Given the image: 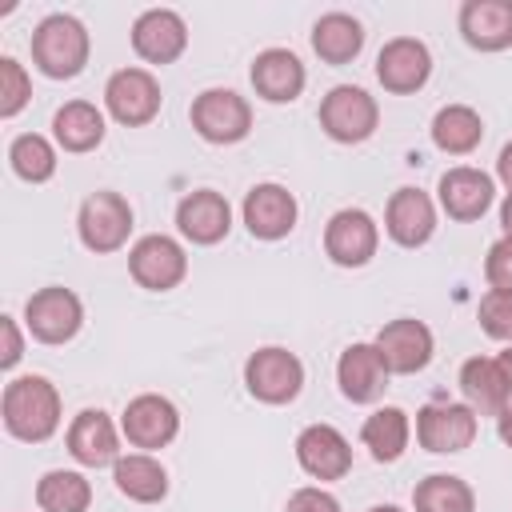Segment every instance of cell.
Returning a JSON list of instances; mask_svg holds the SVG:
<instances>
[{"label":"cell","mask_w":512,"mask_h":512,"mask_svg":"<svg viewBox=\"0 0 512 512\" xmlns=\"http://www.w3.org/2000/svg\"><path fill=\"white\" fill-rule=\"evenodd\" d=\"M4 428L24 444H44L60 428V392L48 376H16L0 396Z\"/></svg>","instance_id":"cell-1"},{"label":"cell","mask_w":512,"mask_h":512,"mask_svg":"<svg viewBox=\"0 0 512 512\" xmlns=\"http://www.w3.org/2000/svg\"><path fill=\"white\" fill-rule=\"evenodd\" d=\"M88 28L68 16V12H52L36 24L32 32V64L48 76V80H72L84 72L88 64Z\"/></svg>","instance_id":"cell-2"},{"label":"cell","mask_w":512,"mask_h":512,"mask_svg":"<svg viewBox=\"0 0 512 512\" xmlns=\"http://www.w3.org/2000/svg\"><path fill=\"white\" fill-rule=\"evenodd\" d=\"M188 120L196 128L200 140L208 144H236L252 132V104L232 92V88H204L192 108H188Z\"/></svg>","instance_id":"cell-3"},{"label":"cell","mask_w":512,"mask_h":512,"mask_svg":"<svg viewBox=\"0 0 512 512\" xmlns=\"http://www.w3.org/2000/svg\"><path fill=\"white\" fill-rule=\"evenodd\" d=\"M244 384L260 404H292L304 388V364L288 348H256L244 364Z\"/></svg>","instance_id":"cell-4"},{"label":"cell","mask_w":512,"mask_h":512,"mask_svg":"<svg viewBox=\"0 0 512 512\" xmlns=\"http://www.w3.org/2000/svg\"><path fill=\"white\" fill-rule=\"evenodd\" d=\"M80 324H84V304L72 288L48 284V288L32 292L24 304V328L40 344H68L80 332Z\"/></svg>","instance_id":"cell-5"},{"label":"cell","mask_w":512,"mask_h":512,"mask_svg":"<svg viewBox=\"0 0 512 512\" xmlns=\"http://www.w3.org/2000/svg\"><path fill=\"white\" fill-rule=\"evenodd\" d=\"M320 128L336 140V144H360V140H368L372 132H376V124H380V108H376V100L364 92V88H356V84H336L324 100H320Z\"/></svg>","instance_id":"cell-6"},{"label":"cell","mask_w":512,"mask_h":512,"mask_svg":"<svg viewBox=\"0 0 512 512\" xmlns=\"http://www.w3.org/2000/svg\"><path fill=\"white\" fill-rule=\"evenodd\" d=\"M76 232H80V244L88 252H116L128 244V232H132V204L120 196V192H92L84 204H80V216H76Z\"/></svg>","instance_id":"cell-7"},{"label":"cell","mask_w":512,"mask_h":512,"mask_svg":"<svg viewBox=\"0 0 512 512\" xmlns=\"http://www.w3.org/2000/svg\"><path fill=\"white\" fill-rule=\"evenodd\" d=\"M128 272L140 288L148 292H168L176 288L184 276H188V256L180 248V240L164 236V232H152V236H140L128 252Z\"/></svg>","instance_id":"cell-8"},{"label":"cell","mask_w":512,"mask_h":512,"mask_svg":"<svg viewBox=\"0 0 512 512\" xmlns=\"http://www.w3.org/2000/svg\"><path fill=\"white\" fill-rule=\"evenodd\" d=\"M160 100H164L160 84H156V76L148 68H120L104 84V104H108L112 120L124 124V128L148 124L160 112Z\"/></svg>","instance_id":"cell-9"},{"label":"cell","mask_w":512,"mask_h":512,"mask_svg":"<svg viewBox=\"0 0 512 512\" xmlns=\"http://www.w3.org/2000/svg\"><path fill=\"white\" fill-rule=\"evenodd\" d=\"M380 244V228L364 208H340L328 224H324V252L332 264L340 268H360L376 256Z\"/></svg>","instance_id":"cell-10"},{"label":"cell","mask_w":512,"mask_h":512,"mask_svg":"<svg viewBox=\"0 0 512 512\" xmlns=\"http://www.w3.org/2000/svg\"><path fill=\"white\" fill-rule=\"evenodd\" d=\"M476 428H480V420H476V412L468 404L444 400V404H424L416 412V440H420V448L440 452V456L444 452H464L476 440Z\"/></svg>","instance_id":"cell-11"},{"label":"cell","mask_w":512,"mask_h":512,"mask_svg":"<svg viewBox=\"0 0 512 512\" xmlns=\"http://www.w3.org/2000/svg\"><path fill=\"white\" fill-rule=\"evenodd\" d=\"M376 352L388 368V376H412L420 368H428L432 360V332L424 320H412V316H400V320H388L380 332H376Z\"/></svg>","instance_id":"cell-12"},{"label":"cell","mask_w":512,"mask_h":512,"mask_svg":"<svg viewBox=\"0 0 512 512\" xmlns=\"http://www.w3.org/2000/svg\"><path fill=\"white\" fill-rule=\"evenodd\" d=\"M120 432L128 436L132 448L152 452V448H164V444L176 440V432H180V412H176V404H172L168 396L144 392V396L128 400V408H124V416H120Z\"/></svg>","instance_id":"cell-13"},{"label":"cell","mask_w":512,"mask_h":512,"mask_svg":"<svg viewBox=\"0 0 512 512\" xmlns=\"http://www.w3.org/2000/svg\"><path fill=\"white\" fill-rule=\"evenodd\" d=\"M428 76H432V52L416 36H396L376 56V80L384 84V92L408 96V92L424 88Z\"/></svg>","instance_id":"cell-14"},{"label":"cell","mask_w":512,"mask_h":512,"mask_svg":"<svg viewBox=\"0 0 512 512\" xmlns=\"http://www.w3.org/2000/svg\"><path fill=\"white\" fill-rule=\"evenodd\" d=\"M132 48L148 64H172L188 48V24L172 8H148L132 24Z\"/></svg>","instance_id":"cell-15"},{"label":"cell","mask_w":512,"mask_h":512,"mask_svg":"<svg viewBox=\"0 0 512 512\" xmlns=\"http://www.w3.org/2000/svg\"><path fill=\"white\" fill-rule=\"evenodd\" d=\"M296 460L312 480H340L352 468V444L332 424H308L296 436Z\"/></svg>","instance_id":"cell-16"},{"label":"cell","mask_w":512,"mask_h":512,"mask_svg":"<svg viewBox=\"0 0 512 512\" xmlns=\"http://www.w3.org/2000/svg\"><path fill=\"white\" fill-rule=\"evenodd\" d=\"M176 228L192 244H220L232 228V208L216 188H196L176 204Z\"/></svg>","instance_id":"cell-17"},{"label":"cell","mask_w":512,"mask_h":512,"mask_svg":"<svg viewBox=\"0 0 512 512\" xmlns=\"http://www.w3.org/2000/svg\"><path fill=\"white\" fill-rule=\"evenodd\" d=\"M296 196L284 184H256L244 196V228L256 240H280L296 228Z\"/></svg>","instance_id":"cell-18"},{"label":"cell","mask_w":512,"mask_h":512,"mask_svg":"<svg viewBox=\"0 0 512 512\" xmlns=\"http://www.w3.org/2000/svg\"><path fill=\"white\" fill-rule=\"evenodd\" d=\"M384 228L400 248H420L436 232V204L420 188H396L384 208Z\"/></svg>","instance_id":"cell-19"},{"label":"cell","mask_w":512,"mask_h":512,"mask_svg":"<svg viewBox=\"0 0 512 512\" xmlns=\"http://www.w3.org/2000/svg\"><path fill=\"white\" fill-rule=\"evenodd\" d=\"M440 208L452 216V220H480L488 208H492V196H496V184H492V176L488 172H480V168H468V164H460V168H448L444 176H440Z\"/></svg>","instance_id":"cell-20"},{"label":"cell","mask_w":512,"mask_h":512,"mask_svg":"<svg viewBox=\"0 0 512 512\" xmlns=\"http://www.w3.org/2000/svg\"><path fill=\"white\" fill-rule=\"evenodd\" d=\"M68 452L84 468L116 464L120 460V436H116V424L108 420V412H100V408L76 412V420L68 424Z\"/></svg>","instance_id":"cell-21"},{"label":"cell","mask_w":512,"mask_h":512,"mask_svg":"<svg viewBox=\"0 0 512 512\" xmlns=\"http://www.w3.org/2000/svg\"><path fill=\"white\" fill-rule=\"evenodd\" d=\"M252 88L260 100L268 104H292L300 92H304V64L296 52L288 48H264L256 60H252Z\"/></svg>","instance_id":"cell-22"},{"label":"cell","mask_w":512,"mask_h":512,"mask_svg":"<svg viewBox=\"0 0 512 512\" xmlns=\"http://www.w3.org/2000/svg\"><path fill=\"white\" fill-rule=\"evenodd\" d=\"M336 380H340L344 400L372 404L388 388V368H384L376 344H348L336 360Z\"/></svg>","instance_id":"cell-23"},{"label":"cell","mask_w":512,"mask_h":512,"mask_svg":"<svg viewBox=\"0 0 512 512\" xmlns=\"http://www.w3.org/2000/svg\"><path fill=\"white\" fill-rule=\"evenodd\" d=\"M460 392L476 416H500L512 404V384L496 356H472L460 368Z\"/></svg>","instance_id":"cell-24"},{"label":"cell","mask_w":512,"mask_h":512,"mask_svg":"<svg viewBox=\"0 0 512 512\" xmlns=\"http://www.w3.org/2000/svg\"><path fill=\"white\" fill-rule=\"evenodd\" d=\"M460 36L480 52H500L512 44V0H464Z\"/></svg>","instance_id":"cell-25"},{"label":"cell","mask_w":512,"mask_h":512,"mask_svg":"<svg viewBox=\"0 0 512 512\" xmlns=\"http://www.w3.org/2000/svg\"><path fill=\"white\" fill-rule=\"evenodd\" d=\"M116 492L136 500V504H156L168 496V472L152 452H128L112 464Z\"/></svg>","instance_id":"cell-26"},{"label":"cell","mask_w":512,"mask_h":512,"mask_svg":"<svg viewBox=\"0 0 512 512\" xmlns=\"http://www.w3.org/2000/svg\"><path fill=\"white\" fill-rule=\"evenodd\" d=\"M364 48V24L348 12H328L312 24V52L324 64H348Z\"/></svg>","instance_id":"cell-27"},{"label":"cell","mask_w":512,"mask_h":512,"mask_svg":"<svg viewBox=\"0 0 512 512\" xmlns=\"http://www.w3.org/2000/svg\"><path fill=\"white\" fill-rule=\"evenodd\" d=\"M52 136L64 152H92L104 140V112L88 100H68L52 116Z\"/></svg>","instance_id":"cell-28"},{"label":"cell","mask_w":512,"mask_h":512,"mask_svg":"<svg viewBox=\"0 0 512 512\" xmlns=\"http://www.w3.org/2000/svg\"><path fill=\"white\" fill-rule=\"evenodd\" d=\"M408 436H412L408 412H404V408H396V404L376 408V412L364 420V428H360L364 448H368V452H372V460H380V464L400 460V456H404V448H408Z\"/></svg>","instance_id":"cell-29"},{"label":"cell","mask_w":512,"mask_h":512,"mask_svg":"<svg viewBox=\"0 0 512 512\" xmlns=\"http://www.w3.org/2000/svg\"><path fill=\"white\" fill-rule=\"evenodd\" d=\"M484 140V120L468 104H444L432 116V144L448 156H468Z\"/></svg>","instance_id":"cell-30"},{"label":"cell","mask_w":512,"mask_h":512,"mask_svg":"<svg viewBox=\"0 0 512 512\" xmlns=\"http://www.w3.org/2000/svg\"><path fill=\"white\" fill-rule=\"evenodd\" d=\"M36 504L40 512H88L92 504V484L84 472L72 468H52L36 484Z\"/></svg>","instance_id":"cell-31"},{"label":"cell","mask_w":512,"mask_h":512,"mask_svg":"<svg viewBox=\"0 0 512 512\" xmlns=\"http://www.w3.org/2000/svg\"><path fill=\"white\" fill-rule=\"evenodd\" d=\"M412 508L416 512H476V492L468 480L448 476V472H432L416 484L412 492Z\"/></svg>","instance_id":"cell-32"},{"label":"cell","mask_w":512,"mask_h":512,"mask_svg":"<svg viewBox=\"0 0 512 512\" xmlns=\"http://www.w3.org/2000/svg\"><path fill=\"white\" fill-rule=\"evenodd\" d=\"M8 160H12V172L28 184H44L52 180L56 172V148L40 136V132H24L8 144Z\"/></svg>","instance_id":"cell-33"},{"label":"cell","mask_w":512,"mask_h":512,"mask_svg":"<svg viewBox=\"0 0 512 512\" xmlns=\"http://www.w3.org/2000/svg\"><path fill=\"white\" fill-rule=\"evenodd\" d=\"M28 96H32V80H28L24 64L12 56H0V116L12 120L28 104Z\"/></svg>","instance_id":"cell-34"},{"label":"cell","mask_w":512,"mask_h":512,"mask_svg":"<svg viewBox=\"0 0 512 512\" xmlns=\"http://www.w3.org/2000/svg\"><path fill=\"white\" fill-rule=\"evenodd\" d=\"M480 328L492 336V340H504V344H512V292H504V288H488L484 296H480Z\"/></svg>","instance_id":"cell-35"},{"label":"cell","mask_w":512,"mask_h":512,"mask_svg":"<svg viewBox=\"0 0 512 512\" xmlns=\"http://www.w3.org/2000/svg\"><path fill=\"white\" fill-rule=\"evenodd\" d=\"M484 280L492 288L512 292V236H500L484 256Z\"/></svg>","instance_id":"cell-36"},{"label":"cell","mask_w":512,"mask_h":512,"mask_svg":"<svg viewBox=\"0 0 512 512\" xmlns=\"http://www.w3.org/2000/svg\"><path fill=\"white\" fill-rule=\"evenodd\" d=\"M284 512H340V500L324 488H296Z\"/></svg>","instance_id":"cell-37"},{"label":"cell","mask_w":512,"mask_h":512,"mask_svg":"<svg viewBox=\"0 0 512 512\" xmlns=\"http://www.w3.org/2000/svg\"><path fill=\"white\" fill-rule=\"evenodd\" d=\"M0 336H4V352H0V368H16V360L24 356V340L12 316H0Z\"/></svg>","instance_id":"cell-38"},{"label":"cell","mask_w":512,"mask_h":512,"mask_svg":"<svg viewBox=\"0 0 512 512\" xmlns=\"http://www.w3.org/2000/svg\"><path fill=\"white\" fill-rule=\"evenodd\" d=\"M496 176L504 180V188L512 192V140L500 148V156H496Z\"/></svg>","instance_id":"cell-39"},{"label":"cell","mask_w":512,"mask_h":512,"mask_svg":"<svg viewBox=\"0 0 512 512\" xmlns=\"http://www.w3.org/2000/svg\"><path fill=\"white\" fill-rule=\"evenodd\" d=\"M496 432H500V440L512 448V404H508V408L496 416Z\"/></svg>","instance_id":"cell-40"},{"label":"cell","mask_w":512,"mask_h":512,"mask_svg":"<svg viewBox=\"0 0 512 512\" xmlns=\"http://www.w3.org/2000/svg\"><path fill=\"white\" fill-rule=\"evenodd\" d=\"M500 224H504V236H512V192H508L504 204H500Z\"/></svg>","instance_id":"cell-41"},{"label":"cell","mask_w":512,"mask_h":512,"mask_svg":"<svg viewBox=\"0 0 512 512\" xmlns=\"http://www.w3.org/2000/svg\"><path fill=\"white\" fill-rule=\"evenodd\" d=\"M496 360H500V368H504V376H508V384H512V344H508V348H504Z\"/></svg>","instance_id":"cell-42"},{"label":"cell","mask_w":512,"mask_h":512,"mask_svg":"<svg viewBox=\"0 0 512 512\" xmlns=\"http://www.w3.org/2000/svg\"><path fill=\"white\" fill-rule=\"evenodd\" d=\"M368 512H404V508H396V504H376V508H368Z\"/></svg>","instance_id":"cell-43"}]
</instances>
